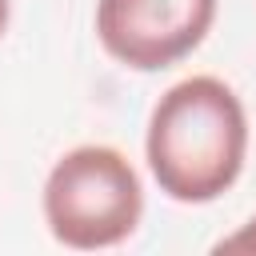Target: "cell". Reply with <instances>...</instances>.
<instances>
[{"mask_svg":"<svg viewBox=\"0 0 256 256\" xmlns=\"http://www.w3.org/2000/svg\"><path fill=\"white\" fill-rule=\"evenodd\" d=\"M148 172L176 204H212L244 172L248 112L220 76L172 84L148 116Z\"/></svg>","mask_w":256,"mask_h":256,"instance_id":"1","label":"cell"},{"mask_svg":"<svg viewBox=\"0 0 256 256\" xmlns=\"http://www.w3.org/2000/svg\"><path fill=\"white\" fill-rule=\"evenodd\" d=\"M40 204L56 244L76 252H100L124 244L140 228L144 188L120 148L76 144L52 164Z\"/></svg>","mask_w":256,"mask_h":256,"instance_id":"2","label":"cell"},{"mask_svg":"<svg viewBox=\"0 0 256 256\" xmlns=\"http://www.w3.org/2000/svg\"><path fill=\"white\" fill-rule=\"evenodd\" d=\"M216 0H96L100 48L132 72H164L212 32Z\"/></svg>","mask_w":256,"mask_h":256,"instance_id":"3","label":"cell"},{"mask_svg":"<svg viewBox=\"0 0 256 256\" xmlns=\"http://www.w3.org/2000/svg\"><path fill=\"white\" fill-rule=\"evenodd\" d=\"M212 252H248V256H256V216H252L248 224H240L232 236L216 240V248H212Z\"/></svg>","mask_w":256,"mask_h":256,"instance_id":"4","label":"cell"},{"mask_svg":"<svg viewBox=\"0 0 256 256\" xmlns=\"http://www.w3.org/2000/svg\"><path fill=\"white\" fill-rule=\"evenodd\" d=\"M8 20H12V0H0V36L8 32Z\"/></svg>","mask_w":256,"mask_h":256,"instance_id":"5","label":"cell"}]
</instances>
